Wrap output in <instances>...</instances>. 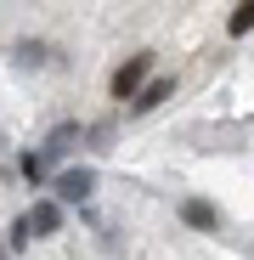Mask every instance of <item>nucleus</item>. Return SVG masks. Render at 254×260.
<instances>
[{"label":"nucleus","instance_id":"nucleus-1","mask_svg":"<svg viewBox=\"0 0 254 260\" xmlns=\"http://www.w3.org/2000/svg\"><path fill=\"white\" fill-rule=\"evenodd\" d=\"M147 74H153V51H136L130 62H119V74H113V96H119V102H130L141 85H147Z\"/></svg>","mask_w":254,"mask_h":260},{"label":"nucleus","instance_id":"nucleus-2","mask_svg":"<svg viewBox=\"0 0 254 260\" xmlns=\"http://www.w3.org/2000/svg\"><path fill=\"white\" fill-rule=\"evenodd\" d=\"M23 226H28V238H57V232H62V204H57V198H40V204L23 215Z\"/></svg>","mask_w":254,"mask_h":260},{"label":"nucleus","instance_id":"nucleus-3","mask_svg":"<svg viewBox=\"0 0 254 260\" xmlns=\"http://www.w3.org/2000/svg\"><path fill=\"white\" fill-rule=\"evenodd\" d=\"M181 221L192 232H221V209L209 204V198H181Z\"/></svg>","mask_w":254,"mask_h":260},{"label":"nucleus","instance_id":"nucleus-4","mask_svg":"<svg viewBox=\"0 0 254 260\" xmlns=\"http://www.w3.org/2000/svg\"><path fill=\"white\" fill-rule=\"evenodd\" d=\"M12 57H17V68H51V62H57V51L46 46V40H17Z\"/></svg>","mask_w":254,"mask_h":260},{"label":"nucleus","instance_id":"nucleus-5","mask_svg":"<svg viewBox=\"0 0 254 260\" xmlns=\"http://www.w3.org/2000/svg\"><path fill=\"white\" fill-rule=\"evenodd\" d=\"M91 187H96V176H91V170H62V176H57V198H68V204L91 198Z\"/></svg>","mask_w":254,"mask_h":260},{"label":"nucleus","instance_id":"nucleus-6","mask_svg":"<svg viewBox=\"0 0 254 260\" xmlns=\"http://www.w3.org/2000/svg\"><path fill=\"white\" fill-rule=\"evenodd\" d=\"M169 91H175V79H147L141 91L130 96V113H153V108H158V102H164Z\"/></svg>","mask_w":254,"mask_h":260},{"label":"nucleus","instance_id":"nucleus-7","mask_svg":"<svg viewBox=\"0 0 254 260\" xmlns=\"http://www.w3.org/2000/svg\"><path fill=\"white\" fill-rule=\"evenodd\" d=\"M74 142H79V124H57V130H51V142H46V147H40V158H46V164H51V158H62V153H68Z\"/></svg>","mask_w":254,"mask_h":260},{"label":"nucleus","instance_id":"nucleus-8","mask_svg":"<svg viewBox=\"0 0 254 260\" xmlns=\"http://www.w3.org/2000/svg\"><path fill=\"white\" fill-rule=\"evenodd\" d=\"M226 34H232V40L254 34V0H237V6H232V17H226Z\"/></svg>","mask_w":254,"mask_h":260},{"label":"nucleus","instance_id":"nucleus-9","mask_svg":"<svg viewBox=\"0 0 254 260\" xmlns=\"http://www.w3.org/2000/svg\"><path fill=\"white\" fill-rule=\"evenodd\" d=\"M46 170H51V164H46V158H40V153H23V176H28L34 187H40V181H46Z\"/></svg>","mask_w":254,"mask_h":260}]
</instances>
